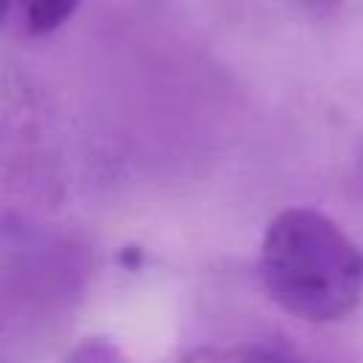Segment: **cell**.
I'll return each instance as SVG.
<instances>
[{"mask_svg": "<svg viewBox=\"0 0 363 363\" xmlns=\"http://www.w3.org/2000/svg\"><path fill=\"white\" fill-rule=\"evenodd\" d=\"M258 272L267 295L309 323L340 320L363 301V250L309 207L281 210L269 221Z\"/></svg>", "mask_w": 363, "mask_h": 363, "instance_id": "obj_1", "label": "cell"}, {"mask_svg": "<svg viewBox=\"0 0 363 363\" xmlns=\"http://www.w3.org/2000/svg\"><path fill=\"white\" fill-rule=\"evenodd\" d=\"M20 20L31 34H51L74 17L82 0H14Z\"/></svg>", "mask_w": 363, "mask_h": 363, "instance_id": "obj_3", "label": "cell"}, {"mask_svg": "<svg viewBox=\"0 0 363 363\" xmlns=\"http://www.w3.org/2000/svg\"><path fill=\"white\" fill-rule=\"evenodd\" d=\"M9 6H11V0H0V23H3V17H6Z\"/></svg>", "mask_w": 363, "mask_h": 363, "instance_id": "obj_4", "label": "cell"}, {"mask_svg": "<svg viewBox=\"0 0 363 363\" xmlns=\"http://www.w3.org/2000/svg\"><path fill=\"white\" fill-rule=\"evenodd\" d=\"M179 363H298L286 352L261 343H227V346H201L184 354Z\"/></svg>", "mask_w": 363, "mask_h": 363, "instance_id": "obj_2", "label": "cell"}]
</instances>
